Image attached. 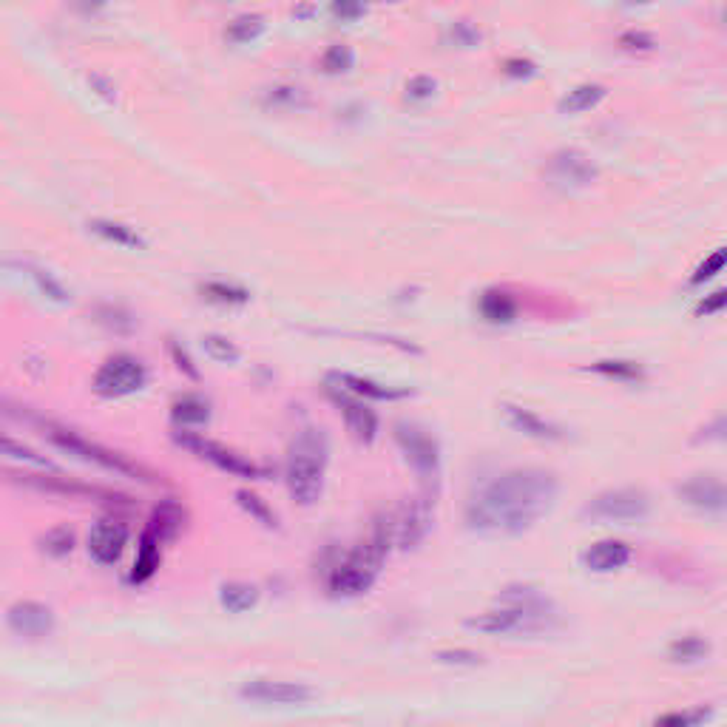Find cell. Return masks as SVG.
<instances>
[{
    "label": "cell",
    "instance_id": "d4e9b609",
    "mask_svg": "<svg viewBox=\"0 0 727 727\" xmlns=\"http://www.w3.org/2000/svg\"><path fill=\"white\" fill-rule=\"evenodd\" d=\"M91 233H97L100 239L106 242H114L120 248H145V239L140 233L134 231L131 225H123V222H114V219H94L89 222Z\"/></svg>",
    "mask_w": 727,
    "mask_h": 727
},
{
    "label": "cell",
    "instance_id": "ba28073f",
    "mask_svg": "<svg viewBox=\"0 0 727 727\" xmlns=\"http://www.w3.org/2000/svg\"><path fill=\"white\" fill-rule=\"evenodd\" d=\"M18 483L37 489V492H49V495H66L74 500H91V503H100L108 509H131V497L120 495V492H111L103 486H89V483H77V480L60 478V475H15Z\"/></svg>",
    "mask_w": 727,
    "mask_h": 727
},
{
    "label": "cell",
    "instance_id": "836d02e7",
    "mask_svg": "<svg viewBox=\"0 0 727 727\" xmlns=\"http://www.w3.org/2000/svg\"><path fill=\"white\" fill-rule=\"evenodd\" d=\"M74 549V532L71 529H54L43 537V551L52 557H66Z\"/></svg>",
    "mask_w": 727,
    "mask_h": 727
},
{
    "label": "cell",
    "instance_id": "9a60e30c",
    "mask_svg": "<svg viewBox=\"0 0 727 727\" xmlns=\"http://www.w3.org/2000/svg\"><path fill=\"white\" fill-rule=\"evenodd\" d=\"M6 622H9V628H12L18 637L26 639H43L54 631L52 608H49V605L32 603V600L12 605L9 614H6Z\"/></svg>",
    "mask_w": 727,
    "mask_h": 727
},
{
    "label": "cell",
    "instance_id": "83f0119b",
    "mask_svg": "<svg viewBox=\"0 0 727 727\" xmlns=\"http://www.w3.org/2000/svg\"><path fill=\"white\" fill-rule=\"evenodd\" d=\"M202 299L213 304H222V307H239V304L250 302V293L239 284H225V282H208L199 287Z\"/></svg>",
    "mask_w": 727,
    "mask_h": 727
},
{
    "label": "cell",
    "instance_id": "74e56055",
    "mask_svg": "<svg viewBox=\"0 0 727 727\" xmlns=\"http://www.w3.org/2000/svg\"><path fill=\"white\" fill-rule=\"evenodd\" d=\"M435 89H438L435 77H429V74H418V77H412V80L407 83V100H412V103H424V100H432Z\"/></svg>",
    "mask_w": 727,
    "mask_h": 727
},
{
    "label": "cell",
    "instance_id": "c3c4849f",
    "mask_svg": "<svg viewBox=\"0 0 727 727\" xmlns=\"http://www.w3.org/2000/svg\"><path fill=\"white\" fill-rule=\"evenodd\" d=\"M628 3H651V0H628Z\"/></svg>",
    "mask_w": 727,
    "mask_h": 727
},
{
    "label": "cell",
    "instance_id": "e0dca14e",
    "mask_svg": "<svg viewBox=\"0 0 727 727\" xmlns=\"http://www.w3.org/2000/svg\"><path fill=\"white\" fill-rule=\"evenodd\" d=\"M185 523H188L185 506L179 500H174V497H165V500H160V506L151 512V520H148L145 532L154 534L162 546H165V543L177 540L182 529H185Z\"/></svg>",
    "mask_w": 727,
    "mask_h": 727
},
{
    "label": "cell",
    "instance_id": "30bf717a",
    "mask_svg": "<svg viewBox=\"0 0 727 727\" xmlns=\"http://www.w3.org/2000/svg\"><path fill=\"white\" fill-rule=\"evenodd\" d=\"M395 441L401 446V452L407 455V461L415 466V472L424 480L438 483L441 475V449L438 441L415 424H398L395 426Z\"/></svg>",
    "mask_w": 727,
    "mask_h": 727
},
{
    "label": "cell",
    "instance_id": "7402d4cb",
    "mask_svg": "<svg viewBox=\"0 0 727 727\" xmlns=\"http://www.w3.org/2000/svg\"><path fill=\"white\" fill-rule=\"evenodd\" d=\"M480 316L489 324H512L517 319V302L506 290H486L480 296Z\"/></svg>",
    "mask_w": 727,
    "mask_h": 727
},
{
    "label": "cell",
    "instance_id": "2e32d148",
    "mask_svg": "<svg viewBox=\"0 0 727 727\" xmlns=\"http://www.w3.org/2000/svg\"><path fill=\"white\" fill-rule=\"evenodd\" d=\"M679 497L685 503H691L693 509H702V512H725V483L719 478H713V475H699V478H691L688 483H682L679 486Z\"/></svg>",
    "mask_w": 727,
    "mask_h": 727
},
{
    "label": "cell",
    "instance_id": "f35d334b",
    "mask_svg": "<svg viewBox=\"0 0 727 727\" xmlns=\"http://www.w3.org/2000/svg\"><path fill=\"white\" fill-rule=\"evenodd\" d=\"M452 40L461 46V49H469V46H475L480 40V32L475 23H469V20H458L455 26H452Z\"/></svg>",
    "mask_w": 727,
    "mask_h": 727
},
{
    "label": "cell",
    "instance_id": "52a82bcc",
    "mask_svg": "<svg viewBox=\"0 0 727 727\" xmlns=\"http://www.w3.org/2000/svg\"><path fill=\"white\" fill-rule=\"evenodd\" d=\"M177 444L185 446L188 452H194L196 458L213 463L219 472L233 475V478L259 480L267 475L259 463H253L250 458H245V455H239L236 449H228V446L216 444V441L202 438V435H194V432H177Z\"/></svg>",
    "mask_w": 727,
    "mask_h": 727
},
{
    "label": "cell",
    "instance_id": "d6a6232c",
    "mask_svg": "<svg viewBox=\"0 0 727 727\" xmlns=\"http://www.w3.org/2000/svg\"><path fill=\"white\" fill-rule=\"evenodd\" d=\"M0 455L15 458V461L35 463V466H49V461H46L43 455H37L35 449L23 446L20 441H15V438H6V435H0Z\"/></svg>",
    "mask_w": 727,
    "mask_h": 727
},
{
    "label": "cell",
    "instance_id": "b9f144b4",
    "mask_svg": "<svg viewBox=\"0 0 727 727\" xmlns=\"http://www.w3.org/2000/svg\"><path fill=\"white\" fill-rule=\"evenodd\" d=\"M32 276L37 279V287H40V293H46L49 299H54V302H66V299H69V293H66V290H63L60 284L54 282L49 273H43V270H35Z\"/></svg>",
    "mask_w": 727,
    "mask_h": 727
},
{
    "label": "cell",
    "instance_id": "cb8c5ba5",
    "mask_svg": "<svg viewBox=\"0 0 727 727\" xmlns=\"http://www.w3.org/2000/svg\"><path fill=\"white\" fill-rule=\"evenodd\" d=\"M605 94H608V89L600 86V83L574 86V89L568 91L566 97L560 100V111H563V114H583V111H591V108L603 103Z\"/></svg>",
    "mask_w": 727,
    "mask_h": 727
},
{
    "label": "cell",
    "instance_id": "1f68e13d",
    "mask_svg": "<svg viewBox=\"0 0 727 727\" xmlns=\"http://www.w3.org/2000/svg\"><path fill=\"white\" fill-rule=\"evenodd\" d=\"M591 370L605 378H617V381H642V367L634 361H597V364H591Z\"/></svg>",
    "mask_w": 727,
    "mask_h": 727
},
{
    "label": "cell",
    "instance_id": "484cf974",
    "mask_svg": "<svg viewBox=\"0 0 727 727\" xmlns=\"http://www.w3.org/2000/svg\"><path fill=\"white\" fill-rule=\"evenodd\" d=\"M219 603L231 614H245L259 603V588L250 586V583H228L219 591Z\"/></svg>",
    "mask_w": 727,
    "mask_h": 727
},
{
    "label": "cell",
    "instance_id": "d590c367",
    "mask_svg": "<svg viewBox=\"0 0 727 727\" xmlns=\"http://www.w3.org/2000/svg\"><path fill=\"white\" fill-rule=\"evenodd\" d=\"M722 267H725V250H713L708 259L702 262V265L696 267V273L691 276V284H705L710 282L716 273H722Z\"/></svg>",
    "mask_w": 727,
    "mask_h": 727
},
{
    "label": "cell",
    "instance_id": "ee69618b",
    "mask_svg": "<svg viewBox=\"0 0 727 727\" xmlns=\"http://www.w3.org/2000/svg\"><path fill=\"white\" fill-rule=\"evenodd\" d=\"M534 71H537V66L532 60H523V57H509L503 63V74H509V77H532Z\"/></svg>",
    "mask_w": 727,
    "mask_h": 727
},
{
    "label": "cell",
    "instance_id": "44dd1931",
    "mask_svg": "<svg viewBox=\"0 0 727 727\" xmlns=\"http://www.w3.org/2000/svg\"><path fill=\"white\" fill-rule=\"evenodd\" d=\"M160 560H162V543L154 537V534L142 532V540H140V551H137V560H134V568H131V583H148L154 574H157V568H160Z\"/></svg>",
    "mask_w": 727,
    "mask_h": 727
},
{
    "label": "cell",
    "instance_id": "277c9868",
    "mask_svg": "<svg viewBox=\"0 0 727 727\" xmlns=\"http://www.w3.org/2000/svg\"><path fill=\"white\" fill-rule=\"evenodd\" d=\"M43 435H46L57 449L69 452V455L80 458V461L94 463V466H100V469H106V472H114V475H123V478L131 480H142V483H157V475H154L148 466L131 461V458L123 455V452H114V449L97 444V441L83 438L80 432H74L69 426L46 424L43 426Z\"/></svg>",
    "mask_w": 727,
    "mask_h": 727
},
{
    "label": "cell",
    "instance_id": "8fae6325",
    "mask_svg": "<svg viewBox=\"0 0 727 727\" xmlns=\"http://www.w3.org/2000/svg\"><path fill=\"white\" fill-rule=\"evenodd\" d=\"M392 546L398 549H415L432 529V503L429 497H418L412 503H404L401 509L390 512Z\"/></svg>",
    "mask_w": 727,
    "mask_h": 727
},
{
    "label": "cell",
    "instance_id": "60d3db41",
    "mask_svg": "<svg viewBox=\"0 0 727 727\" xmlns=\"http://www.w3.org/2000/svg\"><path fill=\"white\" fill-rule=\"evenodd\" d=\"M620 46L622 49H628V52H651L654 49V37L648 35V32H625L620 35Z\"/></svg>",
    "mask_w": 727,
    "mask_h": 727
},
{
    "label": "cell",
    "instance_id": "8d00e7d4",
    "mask_svg": "<svg viewBox=\"0 0 727 727\" xmlns=\"http://www.w3.org/2000/svg\"><path fill=\"white\" fill-rule=\"evenodd\" d=\"M330 12H333V18L344 20V23H353V20L364 18L367 0H333L330 3Z\"/></svg>",
    "mask_w": 727,
    "mask_h": 727
},
{
    "label": "cell",
    "instance_id": "7dc6e473",
    "mask_svg": "<svg viewBox=\"0 0 727 727\" xmlns=\"http://www.w3.org/2000/svg\"><path fill=\"white\" fill-rule=\"evenodd\" d=\"M83 6H94V9H100V6H106L108 0H80Z\"/></svg>",
    "mask_w": 727,
    "mask_h": 727
},
{
    "label": "cell",
    "instance_id": "f1b7e54d",
    "mask_svg": "<svg viewBox=\"0 0 727 727\" xmlns=\"http://www.w3.org/2000/svg\"><path fill=\"white\" fill-rule=\"evenodd\" d=\"M710 654V642L708 639L696 637V634H688V637H679L671 642V648H668V657L671 662H685V665H691V662H702V659Z\"/></svg>",
    "mask_w": 727,
    "mask_h": 727
},
{
    "label": "cell",
    "instance_id": "3957f363",
    "mask_svg": "<svg viewBox=\"0 0 727 727\" xmlns=\"http://www.w3.org/2000/svg\"><path fill=\"white\" fill-rule=\"evenodd\" d=\"M327 438L321 429H302L299 438L290 444L287 452V492L299 506H313L319 503L324 492V469H327Z\"/></svg>",
    "mask_w": 727,
    "mask_h": 727
},
{
    "label": "cell",
    "instance_id": "9c48e42d",
    "mask_svg": "<svg viewBox=\"0 0 727 727\" xmlns=\"http://www.w3.org/2000/svg\"><path fill=\"white\" fill-rule=\"evenodd\" d=\"M145 381H148V373H145V364L140 358L120 353L106 358V364L94 375L91 387L103 398H123V395L142 390Z\"/></svg>",
    "mask_w": 727,
    "mask_h": 727
},
{
    "label": "cell",
    "instance_id": "bcb514c9",
    "mask_svg": "<svg viewBox=\"0 0 727 727\" xmlns=\"http://www.w3.org/2000/svg\"><path fill=\"white\" fill-rule=\"evenodd\" d=\"M722 307H725V290L713 293L708 302L699 304V307H696V313H699V316H710V313H719Z\"/></svg>",
    "mask_w": 727,
    "mask_h": 727
},
{
    "label": "cell",
    "instance_id": "7c38bea8",
    "mask_svg": "<svg viewBox=\"0 0 727 727\" xmlns=\"http://www.w3.org/2000/svg\"><path fill=\"white\" fill-rule=\"evenodd\" d=\"M327 398L336 404V409L344 415L347 429L358 444H373L378 438V415L367 407L358 395L338 387L333 381H327Z\"/></svg>",
    "mask_w": 727,
    "mask_h": 727
},
{
    "label": "cell",
    "instance_id": "4316f807",
    "mask_svg": "<svg viewBox=\"0 0 727 727\" xmlns=\"http://www.w3.org/2000/svg\"><path fill=\"white\" fill-rule=\"evenodd\" d=\"M267 29L265 15H239L228 23L225 29V40L228 43H236V46H245V43H253L256 37H262V32Z\"/></svg>",
    "mask_w": 727,
    "mask_h": 727
},
{
    "label": "cell",
    "instance_id": "5bb4252c",
    "mask_svg": "<svg viewBox=\"0 0 727 727\" xmlns=\"http://www.w3.org/2000/svg\"><path fill=\"white\" fill-rule=\"evenodd\" d=\"M128 546V526L120 517H100L89 532V554L100 566H114Z\"/></svg>",
    "mask_w": 727,
    "mask_h": 727
},
{
    "label": "cell",
    "instance_id": "603a6c76",
    "mask_svg": "<svg viewBox=\"0 0 727 727\" xmlns=\"http://www.w3.org/2000/svg\"><path fill=\"white\" fill-rule=\"evenodd\" d=\"M171 418L182 429L208 424L211 421V404L205 398H199V395H182V398L174 401V407H171Z\"/></svg>",
    "mask_w": 727,
    "mask_h": 727
},
{
    "label": "cell",
    "instance_id": "f6af8a7d",
    "mask_svg": "<svg viewBox=\"0 0 727 727\" xmlns=\"http://www.w3.org/2000/svg\"><path fill=\"white\" fill-rule=\"evenodd\" d=\"M708 713L705 710H693V713H671V716H662L657 719V725H699Z\"/></svg>",
    "mask_w": 727,
    "mask_h": 727
},
{
    "label": "cell",
    "instance_id": "d6986e66",
    "mask_svg": "<svg viewBox=\"0 0 727 727\" xmlns=\"http://www.w3.org/2000/svg\"><path fill=\"white\" fill-rule=\"evenodd\" d=\"M631 554H634L631 546L622 543V540H600L583 554V566L594 574H611V571L625 566L631 560Z\"/></svg>",
    "mask_w": 727,
    "mask_h": 727
},
{
    "label": "cell",
    "instance_id": "7a4b0ae2",
    "mask_svg": "<svg viewBox=\"0 0 727 727\" xmlns=\"http://www.w3.org/2000/svg\"><path fill=\"white\" fill-rule=\"evenodd\" d=\"M551 617V603L534 588H509L500 605L478 614L466 622L469 628L483 631V634H534V631H543L549 628Z\"/></svg>",
    "mask_w": 727,
    "mask_h": 727
},
{
    "label": "cell",
    "instance_id": "7bdbcfd3",
    "mask_svg": "<svg viewBox=\"0 0 727 727\" xmlns=\"http://www.w3.org/2000/svg\"><path fill=\"white\" fill-rule=\"evenodd\" d=\"M168 347H171V355H174V361H177V370H179V373H185V375H188V378H194V381H196V378H199V370H196V367H194V361H191V355L185 353V350L179 347L177 341H171Z\"/></svg>",
    "mask_w": 727,
    "mask_h": 727
},
{
    "label": "cell",
    "instance_id": "681fc988",
    "mask_svg": "<svg viewBox=\"0 0 727 727\" xmlns=\"http://www.w3.org/2000/svg\"><path fill=\"white\" fill-rule=\"evenodd\" d=\"M381 3H387V0H381ZM390 3H395V0H390Z\"/></svg>",
    "mask_w": 727,
    "mask_h": 727
},
{
    "label": "cell",
    "instance_id": "8992f818",
    "mask_svg": "<svg viewBox=\"0 0 727 727\" xmlns=\"http://www.w3.org/2000/svg\"><path fill=\"white\" fill-rule=\"evenodd\" d=\"M543 177L551 188L557 191H583L591 182H597L600 168L580 148H560L554 151L546 165H543Z\"/></svg>",
    "mask_w": 727,
    "mask_h": 727
},
{
    "label": "cell",
    "instance_id": "6da1fadb",
    "mask_svg": "<svg viewBox=\"0 0 727 727\" xmlns=\"http://www.w3.org/2000/svg\"><path fill=\"white\" fill-rule=\"evenodd\" d=\"M560 495L554 472L526 466L486 480L466 503V526L486 537H515L549 515Z\"/></svg>",
    "mask_w": 727,
    "mask_h": 727
},
{
    "label": "cell",
    "instance_id": "e575fe53",
    "mask_svg": "<svg viewBox=\"0 0 727 727\" xmlns=\"http://www.w3.org/2000/svg\"><path fill=\"white\" fill-rule=\"evenodd\" d=\"M205 353L211 355L213 361H236L239 358V347L228 341L225 336H205Z\"/></svg>",
    "mask_w": 727,
    "mask_h": 727
},
{
    "label": "cell",
    "instance_id": "ab89813d",
    "mask_svg": "<svg viewBox=\"0 0 727 727\" xmlns=\"http://www.w3.org/2000/svg\"><path fill=\"white\" fill-rule=\"evenodd\" d=\"M438 662H444V665H466V668H475V665L483 662V657L475 654V651L458 648V651H441V654H438Z\"/></svg>",
    "mask_w": 727,
    "mask_h": 727
},
{
    "label": "cell",
    "instance_id": "4dcf8cb0",
    "mask_svg": "<svg viewBox=\"0 0 727 727\" xmlns=\"http://www.w3.org/2000/svg\"><path fill=\"white\" fill-rule=\"evenodd\" d=\"M353 49L347 43H333L327 52L321 54V69L324 74H344L353 69Z\"/></svg>",
    "mask_w": 727,
    "mask_h": 727
},
{
    "label": "cell",
    "instance_id": "ac0fdd59",
    "mask_svg": "<svg viewBox=\"0 0 727 727\" xmlns=\"http://www.w3.org/2000/svg\"><path fill=\"white\" fill-rule=\"evenodd\" d=\"M503 418H506V424L512 426L515 432H523V435H529L534 441H560L563 438V429L560 426L549 424L546 418H540L532 409L503 404Z\"/></svg>",
    "mask_w": 727,
    "mask_h": 727
},
{
    "label": "cell",
    "instance_id": "ffe728a7",
    "mask_svg": "<svg viewBox=\"0 0 727 727\" xmlns=\"http://www.w3.org/2000/svg\"><path fill=\"white\" fill-rule=\"evenodd\" d=\"M327 381H333L338 387H344L347 392H353L358 398H373V401H398V398H407L409 390H395V387H384L378 381L370 378H361V375L350 373H333Z\"/></svg>",
    "mask_w": 727,
    "mask_h": 727
},
{
    "label": "cell",
    "instance_id": "4fadbf2b",
    "mask_svg": "<svg viewBox=\"0 0 727 727\" xmlns=\"http://www.w3.org/2000/svg\"><path fill=\"white\" fill-rule=\"evenodd\" d=\"M242 699L259 705H307L316 699V691L304 682H279V679H250L239 691Z\"/></svg>",
    "mask_w": 727,
    "mask_h": 727
},
{
    "label": "cell",
    "instance_id": "5b68a950",
    "mask_svg": "<svg viewBox=\"0 0 727 727\" xmlns=\"http://www.w3.org/2000/svg\"><path fill=\"white\" fill-rule=\"evenodd\" d=\"M651 515V497L642 489L634 486H622V489H608L594 500H588L583 517L588 520H600V523H622L631 526Z\"/></svg>",
    "mask_w": 727,
    "mask_h": 727
},
{
    "label": "cell",
    "instance_id": "f546056e",
    "mask_svg": "<svg viewBox=\"0 0 727 727\" xmlns=\"http://www.w3.org/2000/svg\"><path fill=\"white\" fill-rule=\"evenodd\" d=\"M236 500H239V506H242L250 517H256L262 526H267V529H276V526H279L276 512H273L259 495H253V492H236Z\"/></svg>",
    "mask_w": 727,
    "mask_h": 727
}]
</instances>
